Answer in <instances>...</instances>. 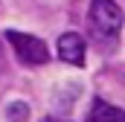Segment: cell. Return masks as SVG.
<instances>
[{
	"label": "cell",
	"mask_w": 125,
	"mask_h": 122,
	"mask_svg": "<svg viewBox=\"0 0 125 122\" xmlns=\"http://www.w3.org/2000/svg\"><path fill=\"white\" fill-rule=\"evenodd\" d=\"M87 26H90V32L99 44L102 41L114 44L119 29H122V9L114 0H93L90 12H87Z\"/></svg>",
	"instance_id": "1"
},
{
	"label": "cell",
	"mask_w": 125,
	"mask_h": 122,
	"mask_svg": "<svg viewBox=\"0 0 125 122\" xmlns=\"http://www.w3.org/2000/svg\"><path fill=\"white\" fill-rule=\"evenodd\" d=\"M6 41L12 44V50H15V55H18L21 64H47L50 61V50H47V44L41 38H32V35L9 29Z\"/></svg>",
	"instance_id": "2"
},
{
	"label": "cell",
	"mask_w": 125,
	"mask_h": 122,
	"mask_svg": "<svg viewBox=\"0 0 125 122\" xmlns=\"http://www.w3.org/2000/svg\"><path fill=\"white\" fill-rule=\"evenodd\" d=\"M58 55L67 64L82 67L84 64V38L79 32H64L61 38H58Z\"/></svg>",
	"instance_id": "3"
},
{
	"label": "cell",
	"mask_w": 125,
	"mask_h": 122,
	"mask_svg": "<svg viewBox=\"0 0 125 122\" xmlns=\"http://www.w3.org/2000/svg\"><path fill=\"white\" fill-rule=\"evenodd\" d=\"M87 122H125V116H122V111L114 108L111 102L96 99L93 108H90V113H87Z\"/></svg>",
	"instance_id": "4"
},
{
	"label": "cell",
	"mask_w": 125,
	"mask_h": 122,
	"mask_svg": "<svg viewBox=\"0 0 125 122\" xmlns=\"http://www.w3.org/2000/svg\"><path fill=\"white\" fill-rule=\"evenodd\" d=\"M6 113H9L12 122H26V119H29V108H26V102H12V105L6 108Z\"/></svg>",
	"instance_id": "5"
},
{
	"label": "cell",
	"mask_w": 125,
	"mask_h": 122,
	"mask_svg": "<svg viewBox=\"0 0 125 122\" xmlns=\"http://www.w3.org/2000/svg\"><path fill=\"white\" fill-rule=\"evenodd\" d=\"M44 122H64V119H55V116H47Z\"/></svg>",
	"instance_id": "6"
},
{
	"label": "cell",
	"mask_w": 125,
	"mask_h": 122,
	"mask_svg": "<svg viewBox=\"0 0 125 122\" xmlns=\"http://www.w3.org/2000/svg\"><path fill=\"white\" fill-rule=\"evenodd\" d=\"M0 61H3V44H0Z\"/></svg>",
	"instance_id": "7"
}]
</instances>
